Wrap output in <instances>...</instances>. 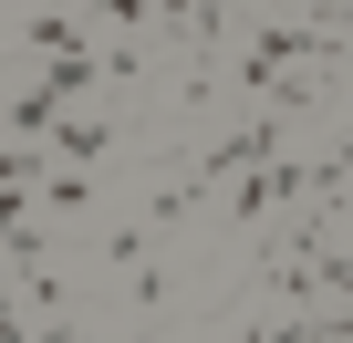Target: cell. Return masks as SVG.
I'll return each instance as SVG.
<instances>
[{
	"mask_svg": "<svg viewBox=\"0 0 353 343\" xmlns=\"http://www.w3.org/2000/svg\"><path fill=\"white\" fill-rule=\"evenodd\" d=\"M332 11H353V0H332Z\"/></svg>",
	"mask_w": 353,
	"mask_h": 343,
	"instance_id": "5b68a950",
	"label": "cell"
},
{
	"mask_svg": "<svg viewBox=\"0 0 353 343\" xmlns=\"http://www.w3.org/2000/svg\"><path fill=\"white\" fill-rule=\"evenodd\" d=\"M94 21H114V32H156V0H83Z\"/></svg>",
	"mask_w": 353,
	"mask_h": 343,
	"instance_id": "277c9868",
	"label": "cell"
},
{
	"mask_svg": "<svg viewBox=\"0 0 353 343\" xmlns=\"http://www.w3.org/2000/svg\"><path fill=\"white\" fill-rule=\"evenodd\" d=\"M104 260H114V281H125V302H135L145 322L176 302V291H166V260H156V219H114V229H104Z\"/></svg>",
	"mask_w": 353,
	"mask_h": 343,
	"instance_id": "6da1fadb",
	"label": "cell"
},
{
	"mask_svg": "<svg viewBox=\"0 0 353 343\" xmlns=\"http://www.w3.org/2000/svg\"><path fill=\"white\" fill-rule=\"evenodd\" d=\"M52 125H63V94H52L42 73H32V84H11V135H42V146H52Z\"/></svg>",
	"mask_w": 353,
	"mask_h": 343,
	"instance_id": "3957f363",
	"label": "cell"
},
{
	"mask_svg": "<svg viewBox=\"0 0 353 343\" xmlns=\"http://www.w3.org/2000/svg\"><path fill=\"white\" fill-rule=\"evenodd\" d=\"M52 156H73V166H104V156H114V125L63 104V125H52Z\"/></svg>",
	"mask_w": 353,
	"mask_h": 343,
	"instance_id": "7a4b0ae2",
	"label": "cell"
}]
</instances>
